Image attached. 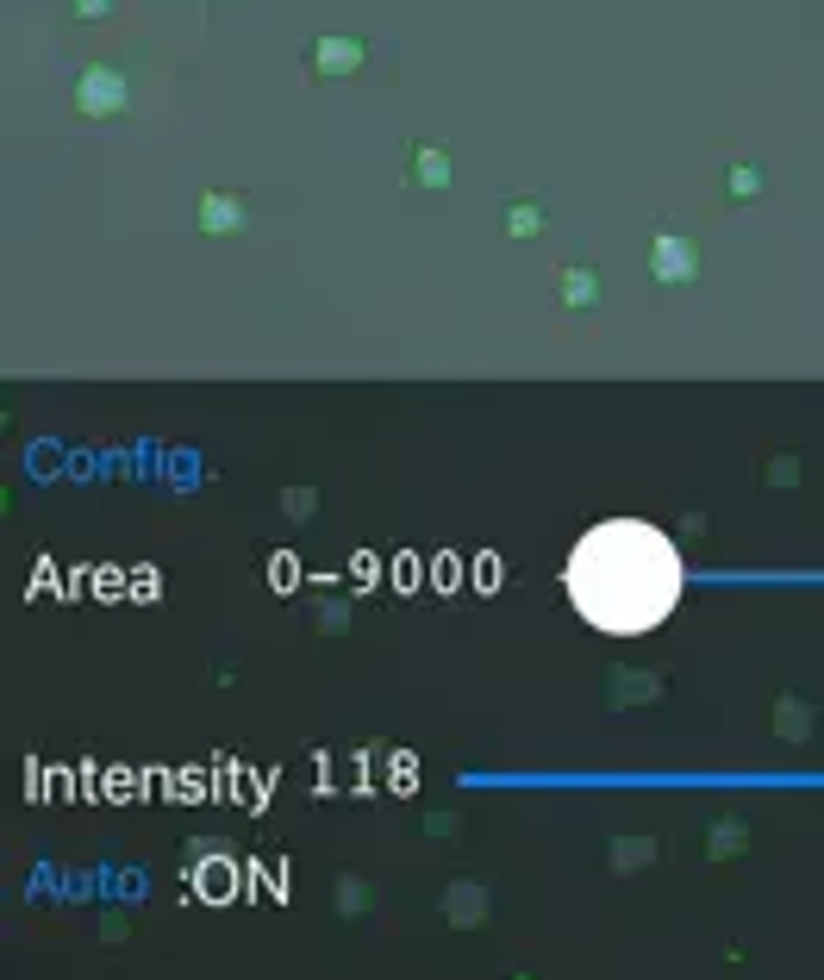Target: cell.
<instances>
[{
  "mask_svg": "<svg viewBox=\"0 0 824 980\" xmlns=\"http://www.w3.org/2000/svg\"><path fill=\"white\" fill-rule=\"evenodd\" d=\"M569 600L594 631H656L681 606V550L644 519H606L569 550Z\"/></svg>",
  "mask_w": 824,
  "mask_h": 980,
  "instance_id": "cell-1",
  "label": "cell"
}]
</instances>
